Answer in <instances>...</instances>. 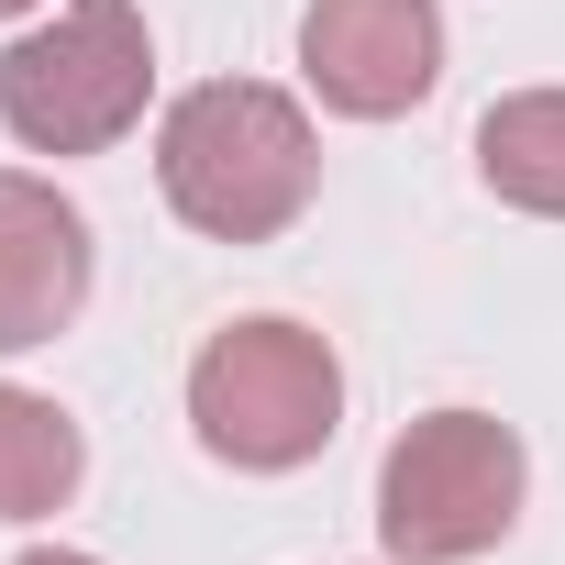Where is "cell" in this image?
Segmentation results:
<instances>
[{"label": "cell", "instance_id": "obj_7", "mask_svg": "<svg viewBox=\"0 0 565 565\" xmlns=\"http://www.w3.org/2000/svg\"><path fill=\"white\" fill-rule=\"evenodd\" d=\"M477 178H488L510 211L565 222V89H510V100H488V122H477Z\"/></svg>", "mask_w": 565, "mask_h": 565}, {"label": "cell", "instance_id": "obj_3", "mask_svg": "<svg viewBox=\"0 0 565 565\" xmlns=\"http://www.w3.org/2000/svg\"><path fill=\"white\" fill-rule=\"evenodd\" d=\"M145 100H156V34L134 0H67L0 56V122L23 156H111L145 122Z\"/></svg>", "mask_w": 565, "mask_h": 565}, {"label": "cell", "instance_id": "obj_9", "mask_svg": "<svg viewBox=\"0 0 565 565\" xmlns=\"http://www.w3.org/2000/svg\"><path fill=\"white\" fill-rule=\"evenodd\" d=\"M12 565H100V554H78V543H34V554H12Z\"/></svg>", "mask_w": 565, "mask_h": 565}, {"label": "cell", "instance_id": "obj_2", "mask_svg": "<svg viewBox=\"0 0 565 565\" xmlns=\"http://www.w3.org/2000/svg\"><path fill=\"white\" fill-rule=\"evenodd\" d=\"M189 433L200 455H222L233 477H289L311 466L333 433H344V366L311 322L289 311H255V322H222L200 355H189Z\"/></svg>", "mask_w": 565, "mask_h": 565}, {"label": "cell", "instance_id": "obj_1", "mask_svg": "<svg viewBox=\"0 0 565 565\" xmlns=\"http://www.w3.org/2000/svg\"><path fill=\"white\" fill-rule=\"evenodd\" d=\"M156 189L211 244H277L322 189V134L266 78H200L156 122Z\"/></svg>", "mask_w": 565, "mask_h": 565}, {"label": "cell", "instance_id": "obj_10", "mask_svg": "<svg viewBox=\"0 0 565 565\" xmlns=\"http://www.w3.org/2000/svg\"><path fill=\"white\" fill-rule=\"evenodd\" d=\"M23 12H34V0H0V23H23Z\"/></svg>", "mask_w": 565, "mask_h": 565}, {"label": "cell", "instance_id": "obj_8", "mask_svg": "<svg viewBox=\"0 0 565 565\" xmlns=\"http://www.w3.org/2000/svg\"><path fill=\"white\" fill-rule=\"evenodd\" d=\"M78 477H89L78 422H67L56 399H34V388H0V521H45V510H67Z\"/></svg>", "mask_w": 565, "mask_h": 565}, {"label": "cell", "instance_id": "obj_4", "mask_svg": "<svg viewBox=\"0 0 565 565\" xmlns=\"http://www.w3.org/2000/svg\"><path fill=\"white\" fill-rule=\"evenodd\" d=\"M521 488H532V455L510 422L422 411L377 455V543H388V565H477L488 543H510Z\"/></svg>", "mask_w": 565, "mask_h": 565}, {"label": "cell", "instance_id": "obj_6", "mask_svg": "<svg viewBox=\"0 0 565 565\" xmlns=\"http://www.w3.org/2000/svg\"><path fill=\"white\" fill-rule=\"evenodd\" d=\"M89 311V211L56 178L0 167V355H34Z\"/></svg>", "mask_w": 565, "mask_h": 565}, {"label": "cell", "instance_id": "obj_5", "mask_svg": "<svg viewBox=\"0 0 565 565\" xmlns=\"http://www.w3.org/2000/svg\"><path fill=\"white\" fill-rule=\"evenodd\" d=\"M300 78L344 122H399L444 78V12L433 0H311L300 12Z\"/></svg>", "mask_w": 565, "mask_h": 565}]
</instances>
